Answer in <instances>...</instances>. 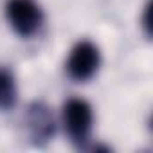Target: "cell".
Wrapping results in <instances>:
<instances>
[{
	"mask_svg": "<svg viewBox=\"0 0 153 153\" xmlns=\"http://www.w3.org/2000/svg\"><path fill=\"white\" fill-rule=\"evenodd\" d=\"M63 121L70 140L78 148H85L90 139L92 123H94V114L90 105L78 97L68 99L63 106Z\"/></svg>",
	"mask_w": 153,
	"mask_h": 153,
	"instance_id": "6da1fadb",
	"label": "cell"
},
{
	"mask_svg": "<svg viewBox=\"0 0 153 153\" xmlns=\"http://www.w3.org/2000/svg\"><path fill=\"white\" fill-rule=\"evenodd\" d=\"M6 15L15 33L24 38L36 34L43 24L42 9L33 0H9L6 4Z\"/></svg>",
	"mask_w": 153,
	"mask_h": 153,
	"instance_id": "7a4b0ae2",
	"label": "cell"
},
{
	"mask_svg": "<svg viewBox=\"0 0 153 153\" xmlns=\"http://www.w3.org/2000/svg\"><path fill=\"white\" fill-rule=\"evenodd\" d=\"M99 63H101L99 49L92 42L83 40L70 51V56L67 61V72L74 81H79V83L88 81L97 72Z\"/></svg>",
	"mask_w": 153,
	"mask_h": 153,
	"instance_id": "3957f363",
	"label": "cell"
},
{
	"mask_svg": "<svg viewBox=\"0 0 153 153\" xmlns=\"http://www.w3.org/2000/svg\"><path fill=\"white\" fill-rule=\"evenodd\" d=\"M27 128H29V135L34 146H43L47 144L52 135H54V119L52 114L49 110V106L42 101H34L27 106Z\"/></svg>",
	"mask_w": 153,
	"mask_h": 153,
	"instance_id": "277c9868",
	"label": "cell"
},
{
	"mask_svg": "<svg viewBox=\"0 0 153 153\" xmlns=\"http://www.w3.org/2000/svg\"><path fill=\"white\" fill-rule=\"evenodd\" d=\"M18 92L13 74L6 68H0V110H9L16 105Z\"/></svg>",
	"mask_w": 153,
	"mask_h": 153,
	"instance_id": "5b68a950",
	"label": "cell"
},
{
	"mask_svg": "<svg viewBox=\"0 0 153 153\" xmlns=\"http://www.w3.org/2000/svg\"><path fill=\"white\" fill-rule=\"evenodd\" d=\"M144 24V31H146V34L149 36V6H146V11H144V20H142Z\"/></svg>",
	"mask_w": 153,
	"mask_h": 153,
	"instance_id": "8992f818",
	"label": "cell"
}]
</instances>
